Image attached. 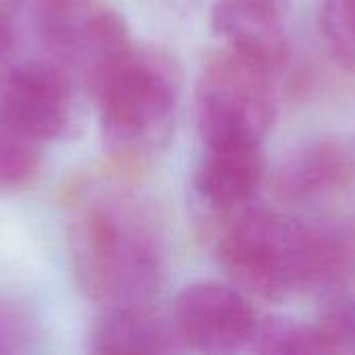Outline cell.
Masks as SVG:
<instances>
[{
	"label": "cell",
	"instance_id": "cell-1",
	"mask_svg": "<svg viewBox=\"0 0 355 355\" xmlns=\"http://www.w3.org/2000/svg\"><path fill=\"white\" fill-rule=\"evenodd\" d=\"M216 256L231 283L260 300L337 291L355 275V227L304 220L252 202L227 214Z\"/></svg>",
	"mask_w": 355,
	"mask_h": 355
},
{
	"label": "cell",
	"instance_id": "cell-2",
	"mask_svg": "<svg viewBox=\"0 0 355 355\" xmlns=\"http://www.w3.org/2000/svg\"><path fill=\"white\" fill-rule=\"evenodd\" d=\"M73 275L102 308L148 306L164 279L158 223L144 200L114 185H83L73 193L67 225Z\"/></svg>",
	"mask_w": 355,
	"mask_h": 355
},
{
	"label": "cell",
	"instance_id": "cell-3",
	"mask_svg": "<svg viewBox=\"0 0 355 355\" xmlns=\"http://www.w3.org/2000/svg\"><path fill=\"white\" fill-rule=\"evenodd\" d=\"M181 96L175 60L158 48L131 46L89 89L108 158L131 173L168 144Z\"/></svg>",
	"mask_w": 355,
	"mask_h": 355
},
{
	"label": "cell",
	"instance_id": "cell-4",
	"mask_svg": "<svg viewBox=\"0 0 355 355\" xmlns=\"http://www.w3.org/2000/svg\"><path fill=\"white\" fill-rule=\"evenodd\" d=\"M40 54L89 96L96 81L133 46L123 15L106 0H10Z\"/></svg>",
	"mask_w": 355,
	"mask_h": 355
},
{
	"label": "cell",
	"instance_id": "cell-5",
	"mask_svg": "<svg viewBox=\"0 0 355 355\" xmlns=\"http://www.w3.org/2000/svg\"><path fill=\"white\" fill-rule=\"evenodd\" d=\"M277 73L231 48L212 54L196 83L204 146L262 144L277 119Z\"/></svg>",
	"mask_w": 355,
	"mask_h": 355
},
{
	"label": "cell",
	"instance_id": "cell-6",
	"mask_svg": "<svg viewBox=\"0 0 355 355\" xmlns=\"http://www.w3.org/2000/svg\"><path fill=\"white\" fill-rule=\"evenodd\" d=\"M81 85L44 56L0 69V121L48 146L75 137L83 125Z\"/></svg>",
	"mask_w": 355,
	"mask_h": 355
},
{
	"label": "cell",
	"instance_id": "cell-7",
	"mask_svg": "<svg viewBox=\"0 0 355 355\" xmlns=\"http://www.w3.org/2000/svg\"><path fill=\"white\" fill-rule=\"evenodd\" d=\"M171 318L183 345L204 354L250 352L260 320L239 287L218 281L183 287Z\"/></svg>",
	"mask_w": 355,
	"mask_h": 355
},
{
	"label": "cell",
	"instance_id": "cell-8",
	"mask_svg": "<svg viewBox=\"0 0 355 355\" xmlns=\"http://www.w3.org/2000/svg\"><path fill=\"white\" fill-rule=\"evenodd\" d=\"M355 175L345 144L318 137L289 150L272 173V193L283 204H308L345 189Z\"/></svg>",
	"mask_w": 355,
	"mask_h": 355
},
{
	"label": "cell",
	"instance_id": "cell-9",
	"mask_svg": "<svg viewBox=\"0 0 355 355\" xmlns=\"http://www.w3.org/2000/svg\"><path fill=\"white\" fill-rule=\"evenodd\" d=\"M210 23L214 33L243 56L279 73L291 54L283 10L264 0H216Z\"/></svg>",
	"mask_w": 355,
	"mask_h": 355
},
{
	"label": "cell",
	"instance_id": "cell-10",
	"mask_svg": "<svg viewBox=\"0 0 355 355\" xmlns=\"http://www.w3.org/2000/svg\"><path fill=\"white\" fill-rule=\"evenodd\" d=\"M204 148V156L193 173V189L202 204L231 214L256 202L266 177L262 144Z\"/></svg>",
	"mask_w": 355,
	"mask_h": 355
},
{
	"label": "cell",
	"instance_id": "cell-11",
	"mask_svg": "<svg viewBox=\"0 0 355 355\" xmlns=\"http://www.w3.org/2000/svg\"><path fill=\"white\" fill-rule=\"evenodd\" d=\"M183 345L173 318L148 306L102 308L89 333L92 354H173Z\"/></svg>",
	"mask_w": 355,
	"mask_h": 355
},
{
	"label": "cell",
	"instance_id": "cell-12",
	"mask_svg": "<svg viewBox=\"0 0 355 355\" xmlns=\"http://www.w3.org/2000/svg\"><path fill=\"white\" fill-rule=\"evenodd\" d=\"M250 352L254 354H335L322 327L306 324L289 316L258 320Z\"/></svg>",
	"mask_w": 355,
	"mask_h": 355
},
{
	"label": "cell",
	"instance_id": "cell-13",
	"mask_svg": "<svg viewBox=\"0 0 355 355\" xmlns=\"http://www.w3.org/2000/svg\"><path fill=\"white\" fill-rule=\"evenodd\" d=\"M44 148V144L0 121V191L10 193L29 187L42 171Z\"/></svg>",
	"mask_w": 355,
	"mask_h": 355
},
{
	"label": "cell",
	"instance_id": "cell-14",
	"mask_svg": "<svg viewBox=\"0 0 355 355\" xmlns=\"http://www.w3.org/2000/svg\"><path fill=\"white\" fill-rule=\"evenodd\" d=\"M320 29L333 58L355 71V0H322Z\"/></svg>",
	"mask_w": 355,
	"mask_h": 355
},
{
	"label": "cell",
	"instance_id": "cell-15",
	"mask_svg": "<svg viewBox=\"0 0 355 355\" xmlns=\"http://www.w3.org/2000/svg\"><path fill=\"white\" fill-rule=\"evenodd\" d=\"M37 341L31 314L8 300H0V355L27 354Z\"/></svg>",
	"mask_w": 355,
	"mask_h": 355
},
{
	"label": "cell",
	"instance_id": "cell-16",
	"mask_svg": "<svg viewBox=\"0 0 355 355\" xmlns=\"http://www.w3.org/2000/svg\"><path fill=\"white\" fill-rule=\"evenodd\" d=\"M21 21L10 0H0V69L12 62L21 42Z\"/></svg>",
	"mask_w": 355,
	"mask_h": 355
},
{
	"label": "cell",
	"instance_id": "cell-17",
	"mask_svg": "<svg viewBox=\"0 0 355 355\" xmlns=\"http://www.w3.org/2000/svg\"><path fill=\"white\" fill-rule=\"evenodd\" d=\"M264 2H268V4H272V6H277V8H285V4H287V0H264Z\"/></svg>",
	"mask_w": 355,
	"mask_h": 355
},
{
	"label": "cell",
	"instance_id": "cell-18",
	"mask_svg": "<svg viewBox=\"0 0 355 355\" xmlns=\"http://www.w3.org/2000/svg\"><path fill=\"white\" fill-rule=\"evenodd\" d=\"M354 300H355V297H354Z\"/></svg>",
	"mask_w": 355,
	"mask_h": 355
}]
</instances>
